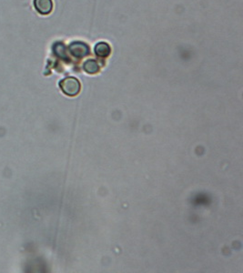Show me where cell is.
I'll return each instance as SVG.
<instances>
[{
  "instance_id": "obj_1",
  "label": "cell",
  "mask_w": 243,
  "mask_h": 273,
  "mask_svg": "<svg viewBox=\"0 0 243 273\" xmlns=\"http://www.w3.org/2000/svg\"><path fill=\"white\" fill-rule=\"evenodd\" d=\"M60 89L68 96H76L80 90V83L75 77L65 78L59 83Z\"/></svg>"
},
{
  "instance_id": "obj_2",
  "label": "cell",
  "mask_w": 243,
  "mask_h": 273,
  "mask_svg": "<svg viewBox=\"0 0 243 273\" xmlns=\"http://www.w3.org/2000/svg\"><path fill=\"white\" fill-rule=\"evenodd\" d=\"M71 54L76 57H86L90 53L89 46L82 42H74L70 46Z\"/></svg>"
},
{
  "instance_id": "obj_3",
  "label": "cell",
  "mask_w": 243,
  "mask_h": 273,
  "mask_svg": "<svg viewBox=\"0 0 243 273\" xmlns=\"http://www.w3.org/2000/svg\"><path fill=\"white\" fill-rule=\"evenodd\" d=\"M34 6L41 15H49L53 9L52 0H34Z\"/></svg>"
},
{
  "instance_id": "obj_4",
  "label": "cell",
  "mask_w": 243,
  "mask_h": 273,
  "mask_svg": "<svg viewBox=\"0 0 243 273\" xmlns=\"http://www.w3.org/2000/svg\"><path fill=\"white\" fill-rule=\"evenodd\" d=\"M110 47L106 42H99L95 47V53L97 56L100 57H107L110 54Z\"/></svg>"
},
{
  "instance_id": "obj_5",
  "label": "cell",
  "mask_w": 243,
  "mask_h": 273,
  "mask_svg": "<svg viewBox=\"0 0 243 273\" xmlns=\"http://www.w3.org/2000/svg\"><path fill=\"white\" fill-rule=\"evenodd\" d=\"M98 70V64L94 59H89L84 63V70L89 74H96Z\"/></svg>"
}]
</instances>
